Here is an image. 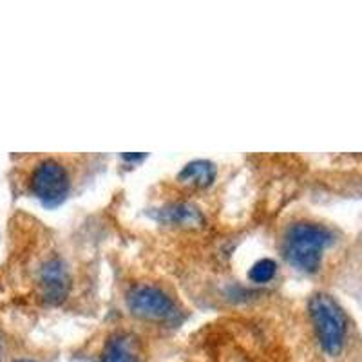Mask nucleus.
I'll return each instance as SVG.
<instances>
[{
  "mask_svg": "<svg viewBox=\"0 0 362 362\" xmlns=\"http://www.w3.org/2000/svg\"><path fill=\"white\" fill-rule=\"evenodd\" d=\"M216 165L209 160H194L177 174V181L192 189H205L216 180Z\"/></svg>",
  "mask_w": 362,
  "mask_h": 362,
  "instance_id": "nucleus-7",
  "label": "nucleus"
},
{
  "mask_svg": "<svg viewBox=\"0 0 362 362\" xmlns=\"http://www.w3.org/2000/svg\"><path fill=\"white\" fill-rule=\"evenodd\" d=\"M103 362H141V346L134 334L118 329L111 334L103 344Z\"/></svg>",
  "mask_w": 362,
  "mask_h": 362,
  "instance_id": "nucleus-6",
  "label": "nucleus"
},
{
  "mask_svg": "<svg viewBox=\"0 0 362 362\" xmlns=\"http://www.w3.org/2000/svg\"><path fill=\"white\" fill-rule=\"evenodd\" d=\"M334 243V234L328 226L313 221H297L290 225L283 239L284 257L299 270L313 272L319 270L322 254Z\"/></svg>",
  "mask_w": 362,
  "mask_h": 362,
  "instance_id": "nucleus-1",
  "label": "nucleus"
},
{
  "mask_svg": "<svg viewBox=\"0 0 362 362\" xmlns=\"http://www.w3.org/2000/svg\"><path fill=\"white\" fill-rule=\"evenodd\" d=\"M161 219L170 223V225L180 226L199 225V223L203 221L198 209H194L192 205H187V203H173V205L165 206V209L161 210Z\"/></svg>",
  "mask_w": 362,
  "mask_h": 362,
  "instance_id": "nucleus-8",
  "label": "nucleus"
},
{
  "mask_svg": "<svg viewBox=\"0 0 362 362\" xmlns=\"http://www.w3.org/2000/svg\"><path fill=\"white\" fill-rule=\"evenodd\" d=\"M310 321L321 350L328 357H337L348 341V319L344 310L329 293H313L308 303Z\"/></svg>",
  "mask_w": 362,
  "mask_h": 362,
  "instance_id": "nucleus-2",
  "label": "nucleus"
},
{
  "mask_svg": "<svg viewBox=\"0 0 362 362\" xmlns=\"http://www.w3.org/2000/svg\"><path fill=\"white\" fill-rule=\"evenodd\" d=\"M277 272V263L270 257H263V259H257L248 270V279L255 284H264L268 281H272L276 277Z\"/></svg>",
  "mask_w": 362,
  "mask_h": 362,
  "instance_id": "nucleus-9",
  "label": "nucleus"
},
{
  "mask_svg": "<svg viewBox=\"0 0 362 362\" xmlns=\"http://www.w3.org/2000/svg\"><path fill=\"white\" fill-rule=\"evenodd\" d=\"M29 192L45 205L60 203L69 192L71 177L66 165L57 158H42L33 165L28 177Z\"/></svg>",
  "mask_w": 362,
  "mask_h": 362,
  "instance_id": "nucleus-4",
  "label": "nucleus"
},
{
  "mask_svg": "<svg viewBox=\"0 0 362 362\" xmlns=\"http://www.w3.org/2000/svg\"><path fill=\"white\" fill-rule=\"evenodd\" d=\"M15 362H33V361H28V358H18V361H15Z\"/></svg>",
  "mask_w": 362,
  "mask_h": 362,
  "instance_id": "nucleus-10",
  "label": "nucleus"
},
{
  "mask_svg": "<svg viewBox=\"0 0 362 362\" xmlns=\"http://www.w3.org/2000/svg\"><path fill=\"white\" fill-rule=\"evenodd\" d=\"M127 306L136 317L156 322L176 321L177 303L167 290L156 283H138L127 293Z\"/></svg>",
  "mask_w": 362,
  "mask_h": 362,
  "instance_id": "nucleus-3",
  "label": "nucleus"
},
{
  "mask_svg": "<svg viewBox=\"0 0 362 362\" xmlns=\"http://www.w3.org/2000/svg\"><path fill=\"white\" fill-rule=\"evenodd\" d=\"M37 290L47 305H60L71 290V272L66 261L58 255H49L37 270Z\"/></svg>",
  "mask_w": 362,
  "mask_h": 362,
  "instance_id": "nucleus-5",
  "label": "nucleus"
}]
</instances>
